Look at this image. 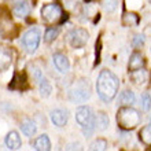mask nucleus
I'll return each instance as SVG.
<instances>
[{"mask_svg":"<svg viewBox=\"0 0 151 151\" xmlns=\"http://www.w3.org/2000/svg\"><path fill=\"white\" fill-rule=\"evenodd\" d=\"M93 118H95V115L92 114V110L88 106H80V107H77V110H76V121H77L78 125L85 127Z\"/></svg>","mask_w":151,"mask_h":151,"instance_id":"nucleus-7","label":"nucleus"},{"mask_svg":"<svg viewBox=\"0 0 151 151\" xmlns=\"http://www.w3.org/2000/svg\"><path fill=\"white\" fill-rule=\"evenodd\" d=\"M63 1H66V3H72V1H74V0H63Z\"/></svg>","mask_w":151,"mask_h":151,"instance_id":"nucleus-29","label":"nucleus"},{"mask_svg":"<svg viewBox=\"0 0 151 151\" xmlns=\"http://www.w3.org/2000/svg\"><path fill=\"white\" fill-rule=\"evenodd\" d=\"M40 40H41V33H40V29L37 28H32L29 29L28 32L22 36V45H24L25 51L29 52V54H33L36 52V50L40 45Z\"/></svg>","mask_w":151,"mask_h":151,"instance_id":"nucleus-4","label":"nucleus"},{"mask_svg":"<svg viewBox=\"0 0 151 151\" xmlns=\"http://www.w3.org/2000/svg\"><path fill=\"white\" fill-rule=\"evenodd\" d=\"M11 4H17V3H21V1H25V0H8Z\"/></svg>","mask_w":151,"mask_h":151,"instance_id":"nucleus-28","label":"nucleus"},{"mask_svg":"<svg viewBox=\"0 0 151 151\" xmlns=\"http://www.w3.org/2000/svg\"><path fill=\"white\" fill-rule=\"evenodd\" d=\"M21 131H22V133H24L25 136L32 137V136L36 135L37 125H36V122L32 121L30 118H26V119H24V121L21 122Z\"/></svg>","mask_w":151,"mask_h":151,"instance_id":"nucleus-12","label":"nucleus"},{"mask_svg":"<svg viewBox=\"0 0 151 151\" xmlns=\"http://www.w3.org/2000/svg\"><path fill=\"white\" fill-rule=\"evenodd\" d=\"M148 1H150V3H151V0H148Z\"/></svg>","mask_w":151,"mask_h":151,"instance_id":"nucleus-30","label":"nucleus"},{"mask_svg":"<svg viewBox=\"0 0 151 151\" xmlns=\"http://www.w3.org/2000/svg\"><path fill=\"white\" fill-rule=\"evenodd\" d=\"M136 102V96H135V92L129 91V89H125L119 93V98H118V103L122 104V106H132V104Z\"/></svg>","mask_w":151,"mask_h":151,"instance_id":"nucleus-15","label":"nucleus"},{"mask_svg":"<svg viewBox=\"0 0 151 151\" xmlns=\"http://www.w3.org/2000/svg\"><path fill=\"white\" fill-rule=\"evenodd\" d=\"M4 143H6V147L8 150H19L22 147V140H21V136L17 131L8 132L6 139H4Z\"/></svg>","mask_w":151,"mask_h":151,"instance_id":"nucleus-9","label":"nucleus"},{"mask_svg":"<svg viewBox=\"0 0 151 151\" xmlns=\"http://www.w3.org/2000/svg\"><path fill=\"white\" fill-rule=\"evenodd\" d=\"M119 4V0H103V7L107 12H114Z\"/></svg>","mask_w":151,"mask_h":151,"instance_id":"nucleus-24","label":"nucleus"},{"mask_svg":"<svg viewBox=\"0 0 151 151\" xmlns=\"http://www.w3.org/2000/svg\"><path fill=\"white\" fill-rule=\"evenodd\" d=\"M68 96L73 103H84L91 96V88L87 80H78L69 88Z\"/></svg>","mask_w":151,"mask_h":151,"instance_id":"nucleus-3","label":"nucleus"},{"mask_svg":"<svg viewBox=\"0 0 151 151\" xmlns=\"http://www.w3.org/2000/svg\"><path fill=\"white\" fill-rule=\"evenodd\" d=\"M32 76L36 83H40V81L43 80V73H41V70H40L39 68H36V66H32Z\"/></svg>","mask_w":151,"mask_h":151,"instance_id":"nucleus-27","label":"nucleus"},{"mask_svg":"<svg viewBox=\"0 0 151 151\" xmlns=\"http://www.w3.org/2000/svg\"><path fill=\"white\" fill-rule=\"evenodd\" d=\"M52 60H54V65H55V68L58 69V72H60V73L69 72L70 62H69L66 55L60 54V52H56V54H54V56H52Z\"/></svg>","mask_w":151,"mask_h":151,"instance_id":"nucleus-10","label":"nucleus"},{"mask_svg":"<svg viewBox=\"0 0 151 151\" xmlns=\"http://www.w3.org/2000/svg\"><path fill=\"white\" fill-rule=\"evenodd\" d=\"M95 124H96V129L98 131H106L109 128V124H110V119H109L107 114L106 113H98L95 115Z\"/></svg>","mask_w":151,"mask_h":151,"instance_id":"nucleus-17","label":"nucleus"},{"mask_svg":"<svg viewBox=\"0 0 151 151\" xmlns=\"http://www.w3.org/2000/svg\"><path fill=\"white\" fill-rule=\"evenodd\" d=\"M144 68V58L140 52L135 51L129 58V63H128V69L129 72L132 70H137V69H143Z\"/></svg>","mask_w":151,"mask_h":151,"instance_id":"nucleus-11","label":"nucleus"},{"mask_svg":"<svg viewBox=\"0 0 151 151\" xmlns=\"http://www.w3.org/2000/svg\"><path fill=\"white\" fill-rule=\"evenodd\" d=\"M30 10H32L30 4L26 3V0H25V1H21V3L14 4L12 12H14V15L18 17V18H25V17H28V15H29Z\"/></svg>","mask_w":151,"mask_h":151,"instance_id":"nucleus-13","label":"nucleus"},{"mask_svg":"<svg viewBox=\"0 0 151 151\" xmlns=\"http://www.w3.org/2000/svg\"><path fill=\"white\" fill-rule=\"evenodd\" d=\"M62 18V8L55 3L45 4L41 8V19L47 24H55Z\"/></svg>","mask_w":151,"mask_h":151,"instance_id":"nucleus-6","label":"nucleus"},{"mask_svg":"<svg viewBox=\"0 0 151 151\" xmlns=\"http://www.w3.org/2000/svg\"><path fill=\"white\" fill-rule=\"evenodd\" d=\"M33 147H35V150H39V151L51 150L50 137H48L47 135H41V136H39V137H36V140L33 142Z\"/></svg>","mask_w":151,"mask_h":151,"instance_id":"nucleus-14","label":"nucleus"},{"mask_svg":"<svg viewBox=\"0 0 151 151\" xmlns=\"http://www.w3.org/2000/svg\"><path fill=\"white\" fill-rule=\"evenodd\" d=\"M140 107L143 111H148L151 109V98L148 93H143L140 98Z\"/></svg>","mask_w":151,"mask_h":151,"instance_id":"nucleus-23","label":"nucleus"},{"mask_svg":"<svg viewBox=\"0 0 151 151\" xmlns=\"http://www.w3.org/2000/svg\"><path fill=\"white\" fill-rule=\"evenodd\" d=\"M144 43H146V37H144L143 35H136V36L132 39V45H133L135 48L143 47Z\"/></svg>","mask_w":151,"mask_h":151,"instance_id":"nucleus-26","label":"nucleus"},{"mask_svg":"<svg viewBox=\"0 0 151 151\" xmlns=\"http://www.w3.org/2000/svg\"><path fill=\"white\" fill-rule=\"evenodd\" d=\"M39 84H40V95L43 96V98H48L52 92V87H51V84H50V81L43 77V80Z\"/></svg>","mask_w":151,"mask_h":151,"instance_id":"nucleus-20","label":"nucleus"},{"mask_svg":"<svg viewBox=\"0 0 151 151\" xmlns=\"http://www.w3.org/2000/svg\"><path fill=\"white\" fill-rule=\"evenodd\" d=\"M11 52L7 48L0 47V70H7L11 65Z\"/></svg>","mask_w":151,"mask_h":151,"instance_id":"nucleus-16","label":"nucleus"},{"mask_svg":"<svg viewBox=\"0 0 151 151\" xmlns=\"http://www.w3.org/2000/svg\"><path fill=\"white\" fill-rule=\"evenodd\" d=\"M107 148V142L104 139H98V140H95L93 143L89 146V150H99V151H102V150H106Z\"/></svg>","mask_w":151,"mask_h":151,"instance_id":"nucleus-25","label":"nucleus"},{"mask_svg":"<svg viewBox=\"0 0 151 151\" xmlns=\"http://www.w3.org/2000/svg\"><path fill=\"white\" fill-rule=\"evenodd\" d=\"M119 89V78L110 70H102L96 80V92L103 102L109 103L114 99Z\"/></svg>","mask_w":151,"mask_h":151,"instance_id":"nucleus-1","label":"nucleus"},{"mask_svg":"<svg viewBox=\"0 0 151 151\" xmlns=\"http://www.w3.org/2000/svg\"><path fill=\"white\" fill-rule=\"evenodd\" d=\"M58 35H59V28H48L44 33V41L48 44L52 43L58 37Z\"/></svg>","mask_w":151,"mask_h":151,"instance_id":"nucleus-21","label":"nucleus"},{"mask_svg":"<svg viewBox=\"0 0 151 151\" xmlns=\"http://www.w3.org/2000/svg\"><path fill=\"white\" fill-rule=\"evenodd\" d=\"M88 39H89V33L83 28L72 29L68 33V41L73 48H83L88 43Z\"/></svg>","mask_w":151,"mask_h":151,"instance_id":"nucleus-5","label":"nucleus"},{"mask_svg":"<svg viewBox=\"0 0 151 151\" xmlns=\"http://www.w3.org/2000/svg\"><path fill=\"white\" fill-rule=\"evenodd\" d=\"M129 78L132 83L135 84H143L147 78V73L144 69H137V70H132L129 72Z\"/></svg>","mask_w":151,"mask_h":151,"instance_id":"nucleus-18","label":"nucleus"},{"mask_svg":"<svg viewBox=\"0 0 151 151\" xmlns=\"http://www.w3.org/2000/svg\"><path fill=\"white\" fill-rule=\"evenodd\" d=\"M50 118H51L52 124L58 128H62L68 124L69 119V111L68 110H63V109H55L52 110L51 114H50Z\"/></svg>","mask_w":151,"mask_h":151,"instance_id":"nucleus-8","label":"nucleus"},{"mask_svg":"<svg viewBox=\"0 0 151 151\" xmlns=\"http://www.w3.org/2000/svg\"><path fill=\"white\" fill-rule=\"evenodd\" d=\"M137 24H139V18H137L136 14L129 12V14H125V15H124V25L133 26V25H137Z\"/></svg>","mask_w":151,"mask_h":151,"instance_id":"nucleus-22","label":"nucleus"},{"mask_svg":"<svg viewBox=\"0 0 151 151\" xmlns=\"http://www.w3.org/2000/svg\"><path fill=\"white\" fill-rule=\"evenodd\" d=\"M139 139L143 142L146 146H151V124L144 125L142 131L139 132Z\"/></svg>","mask_w":151,"mask_h":151,"instance_id":"nucleus-19","label":"nucleus"},{"mask_svg":"<svg viewBox=\"0 0 151 151\" xmlns=\"http://www.w3.org/2000/svg\"><path fill=\"white\" fill-rule=\"evenodd\" d=\"M140 121H142V115L132 106H122V107H119L118 113H117L118 127L124 131L135 129L140 124Z\"/></svg>","mask_w":151,"mask_h":151,"instance_id":"nucleus-2","label":"nucleus"}]
</instances>
